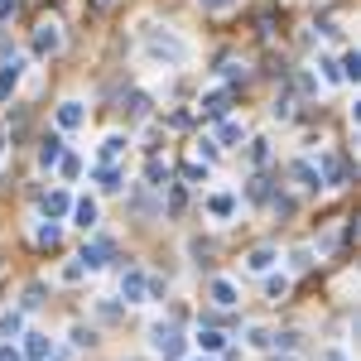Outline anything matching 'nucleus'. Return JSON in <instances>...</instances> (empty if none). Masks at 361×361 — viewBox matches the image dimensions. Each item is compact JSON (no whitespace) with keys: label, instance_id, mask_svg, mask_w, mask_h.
<instances>
[{"label":"nucleus","instance_id":"1","mask_svg":"<svg viewBox=\"0 0 361 361\" xmlns=\"http://www.w3.org/2000/svg\"><path fill=\"white\" fill-rule=\"evenodd\" d=\"M145 58L164 63V68H183L193 58V49H188V39L169 34V29H145Z\"/></svg>","mask_w":361,"mask_h":361},{"label":"nucleus","instance_id":"2","mask_svg":"<svg viewBox=\"0 0 361 361\" xmlns=\"http://www.w3.org/2000/svg\"><path fill=\"white\" fill-rule=\"evenodd\" d=\"M150 342H155V352H159L164 361H183V352H188V342H183V333L174 328V323H155Z\"/></svg>","mask_w":361,"mask_h":361},{"label":"nucleus","instance_id":"3","mask_svg":"<svg viewBox=\"0 0 361 361\" xmlns=\"http://www.w3.org/2000/svg\"><path fill=\"white\" fill-rule=\"evenodd\" d=\"M58 49H63V29H58L53 19H44V24L34 29V53H39V58H53Z\"/></svg>","mask_w":361,"mask_h":361},{"label":"nucleus","instance_id":"4","mask_svg":"<svg viewBox=\"0 0 361 361\" xmlns=\"http://www.w3.org/2000/svg\"><path fill=\"white\" fill-rule=\"evenodd\" d=\"M145 284H150L145 270H125L121 274V299H125V303H145Z\"/></svg>","mask_w":361,"mask_h":361},{"label":"nucleus","instance_id":"5","mask_svg":"<svg viewBox=\"0 0 361 361\" xmlns=\"http://www.w3.org/2000/svg\"><path fill=\"white\" fill-rule=\"evenodd\" d=\"M111 256H116V246H111V241H91V246H82V256H78V261H82L78 270H101Z\"/></svg>","mask_w":361,"mask_h":361},{"label":"nucleus","instance_id":"6","mask_svg":"<svg viewBox=\"0 0 361 361\" xmlns=\"http://www.w3.org/2000/svg\"><path fill=\"white\" fill-rule=\"evenodd\" d=\"M227 111H231V91H207L202 96V116L207 121H227Z\"/></svg>","mask_w":361,"mask_h":361},{"label":"nucleus","instance_id":"7","mask_svg":"<svg viewBox=\"0 0 361 361\" xmlns=\"http://www.w3.org/2000/svg\"><path fill=\"white\" fill-rule=\"evenodd\" d=\"M121 111H125V121H145L150 116V91H125Z\"/></svg>","mask_w":361,"mask_h":361},{"label":"nucleus","instance_id":"8","mask_svg":"<svg viewBox=\"0 0 361 361\" xmlns=\"http://www.w3.org/2000/svg\"><path fill=\"white\" fill-rule=\"evenodd\" d=\"M82 121H87L82 101H63V106H58V125H63V130H78Z\"/></svg>","mask_w":361,"mask_h":361},{"label":"nucleus","instance_id":"9","mask_svg":"<svg viewBox=\"0 0 361 361\" xmlns=\"http://www.w3.org/2000/svg\"><path fill=\"white\" fill-rule=\"evenodd\" d=\"M24 361H44L49 357V337L44 333H24V352H19Z\"/></svg>","mask_w":361,"mask_h":361},{"label":"nucleus","instance_id":"10","mask_svg":"<svg viewBox=\"0 0 361 361\" xmlns=\"http://www.w3.org/2000/svg\"><path fill=\"white\" fill-rule=\"evenodd\" d=\"M241 140H246V125H241V121H222L212 145H241Z\"/></svg>","mask_w":361,"mask_h":361},{"label":"nucleus","instance_id":"11","mask_svg":"<svg viewBox=\"0 0 361 361\" xmlns=\"http://www.w3.org/2000/svg\"><path fill=\"white\" fill-rule=\"evenodd\" d=\"M207 294H212V303H217V308H231V303H236V284H231V279H212V289H207Z\"/></svg>","mask_w":361,"mask_h":361},{"label":"nucleus","instance_id":"12","mask_svg":"<svg viewBox=\"0 0 361 361\" xmlns=\"http://www.w3.org/2000/svg\"><path fill=\"white\" fill-rule=\"evenodd\" d=\"M73 222H78L82 231L96 227V202H91V197H78V202H73Z\"/></svg>","mask_w":361,"mask_h":361},{"label":"nucleus","instance_id":"13","mask_svg":"<svg viewBox=\"0 0 361 361\" xmlns=\"http://www.w3.org/2000/svg\"><path fill=\"white\" fill-rule=\"evenodd\" d=\"M125 145H130L125 135H106V140H101V164H116V159L125 155Z\"/></svg>","mask_w":361,"mask_h":361},{"label":"nucleus","instance_id":"14","mask_svg":"<svg viewBox=\"0 0 361 361\" xmlns=\"http://www.w3.org/2000/svg\"><path fill=\"white\" fill-rule=\"evenodd\" d=\"M58 159H63V140H58V135H49V140H44V150H39V164H44V169H58Z\"/></svg>","mask_w":361,"mask_h":361},{"label":"nucleus","instance_id":"15","mask_svg":"<svg viewBox=\"0 0 361 361\" xmlns=\"http://www.w3.org/2000/svg\"><path fill=\"white\" fill-rule=\"evenodd\" d=\"M44 212H49V217H68V212H73V197L58 188V193H49V197H44Z\"/></svg>","mask_w":361,"mask_h":361},{"label":"nucleus","instance_id":"16","mask_svg":"<svg viewBox=\"0 0 361 361\" xmlns=\"http://www.w3.org/2000/svg\"><path fill=\"white\" fill-rule=\"evenodd\" d=\"M15 82H19V58L10 53V58H5V68H0V96H10Z\"/></svg>","mask_w":361,"mask_h":361},{"label":"nucleus","instance_id":"17","mask_svg":"<svg viewBox=\"0 0 361 361\" xmlns=\"http://www.w3.org/2000/svg\"><path fill=\"white\" fill-rule=\"evenodd\" d=\"M337 73H342V82H357V78H361V53H357V49H347V53H342Z\"/></svg>","mask_w":361,"mask_h":361},{"label":"nucleus","instance_id":"18","mask_svg":"<svg viewBox=\"0 0 361 361\" xmlns=\"http://www.w3.org/2000/svg\"><path fill=\"white\" fill-rule=\"evenodd\" d=\"M270 265H274V251H270V246H256V251L246 256V270H256V274H265Z\"/></svg>","mask_w":361,"mask_h":361},{"label":"nucleus","instance_id":"19","mask_svg":"<svg viewBox=\"0 0 361 361\" xmlns=\"http://www.w3.org/2000/svg\"><path fill=\"white\" fill-rule=\"evenodd\" d=\"M145 179H150V188H164V183H169V164H164V159L155 155V159L145 164Z\"/></svg>","mask_w":361,"mask_h":361},{"label":"nucleus","instance_id":"20","mask_svg":"<svg viewBox=\"0 0 361 361\" xmlns=\"http://www.w3.org/2000/svg\"><path fill=\"white\" fill-rule=\"evenodd\" d=\"M289 174H294V179H299V188H318V169H313V164H308V159H299V164H294V169H289Z\"/></svg>","mask_w":361,"mask_h":361},{"label":"nucleus","instance_id":"21","mask_svg":"<svg viewBox=\"0 0 361 361\" xmlns=\"http://www.w3.org/2000/svg\"><path fill=\"white\" fill-rule=\"evenodd\" d=\"M96 179H101V188H106V193H116V188H121V179H125V174H121L116 164H96Z\"/></svg>","mask_w":361,"mask_h":361},{"label":"nucleus","instance_id":"22","mask_svg":"<svg viewBox=\"0 0 361 361\" xmlns=\"http://www.w3.org/2000/svg\"><path fill=\"white\" fill-rule=\"evenodd\" d=\"M207 212H212V217H231V212H236V197L217 193V197H207Z\"/></svg>","mask_w":361,"mask_h":361},{"label":"nucleus","instance_id":"23","mask_svg":"<svg viewBox=\"0 0 361 361\" xmlns=\"http://www.w3.org/2000/svg\"><path fill=\"white\" fill-rule=\"evenodd\" d=\"M222 342H227V337H222L217 328H202V333H197V347H202V352H222Z\"/></svg>","mask_w":361,"mask_h":361},{"label":"nucleus","instance_id":"24","mask_svg":"<svg viewBox=\"0 0 361 361\" xmlns=\"http://www.w3.org/2000/svg\"><path fill=\"white\" fill-rule=\"evenodd\" d=\"M58 241H63V231H58V222H44V227H39V246H49V251H53Z\"/></svg>","mask_w":361,"mask_h":361},{"label":"nucleus","instance_id":"25","mask_svg":"<svg viewBox=\"0 0 361 361\" xmlns=\"http://www.w3.org/2000/svg\"><path fill=\"white\" fill-rule=\"evenodd\" d=\"M323 174H328V183H342V179H347L342 159H333V155H323Z\"/></svg>","mask_w":361,"mask_h":361},{"label":"nucleus","instance_id":"26","mask_svg":"<svg viewBox=\"0 0 361 361\" xmlns=\"http://www.w3.org/2000/svg\"><path fill=\"white\" fill-rule=\"evenodd\" d=\"M58 169H63V179H78V174H82V164H78V155H63V159H58Z\"/></svg>","mask_w":361,"mask_h":361},{"label":"nucleus","instance_id":"27","mask_svg":"<svg viewBox=\"0 0 361 361\" xmlns=\"http://www.w3.org/2000/svg\"><path fill=\"white\" fill-rule=\"evenodd\" d=\"M270 116H274V121H289V116H294V101H289V96H279V101L270 106Z\"/></svg>","mask_w":361,"mask_h":361},{"label":"nucleus","instance_id":"28","mask_svg":"<svg viewBox=\"0 0 361 361\" xmlns=\"http://www.w3.org/2000/svg\"><path fill=\"white\" fill-rule=\"evenodd\" d=\"M318 68H323V82H342V73H337V63H333V58H323Z\"/></svg>","mask_w":361,"mask_h":361},{"label":"nucleus","instance_id":"29","mask_svg":"<svg viewBox=\"0 0 361 361\" xmlns=\"http://www.w3.org/2000/svg\"><path fill=\"white\" fill-rule=\"evenodd\" d=\"M251 159L265 164V159H270V145H265V140H251Z\"/></svg>","mask_w":361,"mask_h":361},{"label":"nucleus","instance_id":"30","mask_svg":"<svg viewBox=\"0 0 361 361\" xmlns=\"http://www.w3.org/2000/svg\"><path fill=\"white\" fill-rule=\"evenodd\" d=\"M0 333L15 337V333H19V313H5V318H0Z\"/></svg>","mask_w":361,"mask_h":361},{"label":"nucleus","instance_id":"31","mask_svg":"<svg viewBox=\"0 0 361 361\" xmlns=\"http://www.w3.org/2000/svg\"><path fill=\"white\" fill-rule=\"evenodd\" d=\"M183 179H188V183H202V179H207V164H188V169H183Z\"/></svg>","mask_w":361,"mask_h":361},{"label":"nucleus","instance_id":"32","mask_svg":"<svg viewBox=\"0 0 361 361\" xmlns=\"http://www.w3.org/2000/svg\"><path fill=\"white\" fill-rule=\"evenodd\" d=\"M284 289H289V279H284V274H279V279H265V294H270V299H279Z\"/></svg>","mask_w":361,"mask_h":361},{"label":"nucleus","instance_id":"33","mask_svg":"<svg viewBox=\"0 0 361 361\" xmlns=\"http://www.w3.org/2000/svg\"><path fill=\"white\" fill-rule=\"evenodd\" d=\"M183 202H188V197H183L179 188H174V193H169V217H179V212H183Z\"/></svg>","mask_w":361,"mask_h":361},{"label":"nucleus","instance_id":"34","mask_svg":"<svg viewBox=\"0 0 361 361\" xmlns=\"http://www.w3.org/2000/svg\"><path fill=\"white\" fill-rule=\"evenodd\" d=\"M73 342H78V347H91L96 337H91V328H73Z\"/></svg>","mask_w":361,"mask_h":361},{"label":"nucleus","instance_id":"35","mask_svg":"<svg viewBox=\"0 0 361 361\" xmlns=\"http://www.w3.org/2000/svg\"><path fill=\"white\" fill-rule=\"evenodd\" d=\"M251 197H256V202H265V197H270V188H265V179H256V183H251Z\"/></svg>","mask_w":361,"mask_h":361},{"label":"nucleus","instance_id":"36","mask_svg":"<svg viewBox=\"0 0 361 361\" xmlns=\"http://www.w3.org/2000/svg\"><path fill=\"white\" fill-rule=\"evenodd\" d=\"M15 10H19V0H0V19H10Z\"/></svg>","mask_w":361,"mask_h":361},{"label":"nucleus","instance_id":"37","mask_svg":"<svg viewBox=\"0 0 361 361\" xmlns=\"http://www.w3.org/2000/svg\"><path fill=\"white\" fill-rule=\"evenodd\" d=\"M236 0H202V10H231Z\"/></svg>","mask_w":361,"mask_h":361},{"label":"nucleus","instance_id":"38","mask_svg":"<svg viewBox=\"0 0 361 361\" xmlns=\"http://www.w3.org/2000/svg\"><path fill=\"white\" fill-rule=\"evenodd\" d=\"M0 361H24V357H19V347H0Z\"/></svg>","mask_w":361,"mask_h":361},{"label":"nucleus","instance_id":"39","mask_svg":"<svg viewBox=\"0 0 361 361\" xmlns=\"http://www.w3.org/2000/svg\"><path fill=\"white\" fill-rule=\"evenodd\" d=\"M96 5H111V0H96Z\"/></svg>","mask_w":361,"mask_h":361},{"label":"nucleus","instance_id":"40","mask_svg":"<svg viewBox=\"0 0 361 361\" xmlns=\"http://www.w3.org/2000/svg\"><path fill=\"white\" fill-rule=\"evenodd\" d=\"M333 361H347V357H333Z\"/></svg>","mask_w":361,"mask_h":361}]
</instances>
